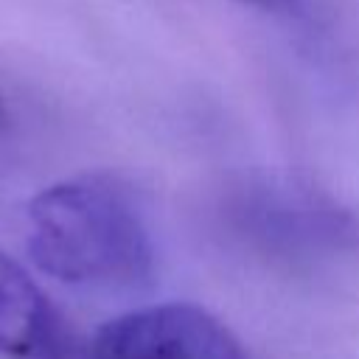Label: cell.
<instances>
[{
	"mask_svg": "<svg viewBox=\"0 0 359 359\" xmlns=\"http://www.w3.org/2000/svg\"><path fill=\"white\" fill-rule=\"evenodd\" d=\"M34 264L70 286L137 289L151 280L154 244L135 202L107 180H67L28 205Z\"/></svg>",
	"mask_w": 359,
	"mask_h": 359,
	"instance_id": "obj_1",
	"label": "cell"
},
{
	"mask_svg": "<svg viewBox=\"0 0 359 359\" xmlns=\"http://www.w3.org/2000/svg\"><path fill=\"white\" fill-rule=\"evenodd\" d=\"M84 359H247L233 331L194 303H157L104 323Z\"/></svg>",
	"mask_w": 359,
	"mask_h": 359,
	"instance_id": "obj_2",
	"label": "cell"
},
{
	"mask_svg": "<svg viewBox=\"0 0 359 359\" xmlns=\"http://www.w3.org/2000/svg\"><path fill=\"white\" fill-rule=\"evenodd\" d=\"M0 353L8 359H84L59 309L0 250Z\"/></svg>",
	"mask_w": 359,
	"mask_h": 359,
	"instance_id": "obj_3",
	"label": "cell"
},
{
	"mask_svg": "<svg viewBox=\"0 0 359 359\" xmlns=\"http://www.w3.org/2000/svg\"><path fill=\"white\" fill-rule=\"evenodd\" d=\"M238 3L269 11V14H297L303 6V0H238Z\"/></svg>",
	"mask_w": 359,
	"mask_h": 359,
	"instance_id": "obj_4",
	"label": "cell"
},
{
	"mask_svg": "<svg viewBox=\"0 0 359 359\" xmlns=\"http://www.w3.org/2000/svg\"><path fill=\"white\" fill-rule=\"evenodd\" d=\"M6 126V107H3V101H0V129Z\"/></svg>",
	"mask_w": 359,
	"mask_h": 359,
	"instance_id": "obj_5",
	"label": "cell"
}]
</instances>
